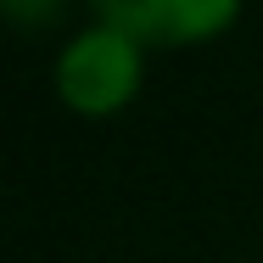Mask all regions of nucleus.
I'll return each instance as SVG.
<instances>
[{"instance_id": "obj_1", "label": "nucleus", "mask_w": 263, "mask_h": 263, "mask_svg": "<svg viewBox=\"0 0 263 263\" xmlns=\"http://www.w3.org/2000/svg\"><path fill=\"white\" fill-rule=\"evenodd\" d=\"M56 84L79 112H118L140 84V40H129L112 23L84 28L56 62Z\"/></svg>"}, {"instance_id": "obj_2", "label": "nucleus", "mask_w": 263, "mask_h": 263, "mask_svg": "<svg viewBox=\"0 0 263 263\" xmlns=\"http://www.w3.org/2000/svg\"><path fill=\"white\" fill-rule=\"evenodd\" d=\"M96 6L129 40L174 45V40H208V34H218L235 17L241 0H96Z\"/></svg>"}, {"instance_id": "obj_3", "label": "nucleus", "mask_w": 263, "mask_h": 263, "mask_svg": "<svg viewBox=\"0 0 263 263\" xmlns=\"http://www.w3.org/2000/svg\"><path fill=\"white\" fill-rule=\"evenodd\" d=\"M6 11H11L23 28H40V23H56L62 0H6Z\"/></svg>"}]
</instances>
